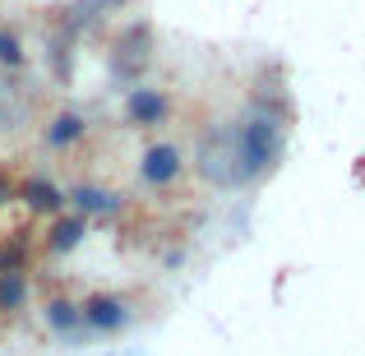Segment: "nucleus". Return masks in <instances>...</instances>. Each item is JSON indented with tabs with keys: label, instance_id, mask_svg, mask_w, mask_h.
Returning <instances> with one entry per match:
<instances>
[{
	"label": "nucleus",
	"instance_id": "f257e3e1",
	"mask_svg": "<svg viewBox=\"0 0 365 356\" xmlns=\"http://www.w3.org/2000/svg\"><path fill=\"white\" fill-rule=\"evenodd\" d=\"M282 111H287L282 93H250L241 116L232 121V180H236V190L259 185L264 176L277 171L282 139H287Z\"/></svg>",
	"mask_w": 365,
	"mask_h": 356
},
{
	"label": "nucleus",
	"instance_id": "f03ea898",
	"mask_svg": "<svg viewBox=\"0 0 365 356\" xmlns=\"http://www.w3.org/2000/svg\"><path fill=\"white\" fill-rule=\"evenodd\" d=\"M148 65H153V28L130 24L107 51V74H111L116 88H134V83H143V70H148Z\"/></svg>",
	"mask_w": 365,
	"mask_h": 356
},
{
	"label": "nucleus",
	"instance_id": "7ed1b4c3",
	"mask_svg": "<svg viewBox=\"0 0 365 356\" xmlns=\"http://www.w3.org/2000/svg\"><path fill=\"white\" fill-rule=\"evenodd\" d=\"M185 171H190V158H185V148H180L176 139H153L148 148L139 153V162H134V176H139V185L143 190H176L180 180H185Z\"/></svg>",
	"mask_w": 365,
	"mask_h": 356
},
{
	"label": "nucleus",
	"instance_id": "20e7f679",
	"mask_svg": "<svg viewBox=\"0 0 365 356\" xmlns=\"http://www.w3.org/2000/svg\"><path fill=\"white\" fill-rule=\"evenodd\" d=\"M120 116H125L130 130H158V125H167V116H171V98L158 83H134V88H125Z\"/></svg>",
	"mask_w": 365,
	"mask_h": 356
},
{
	"label": "nucleus",
	"instance_id": "39448f33",
	"mask_svg": "<svg viewBox=\"0 0 365 356\" xmlns=\"http://www.w3.org/2000/svg\"><path fill=\"white\" fill-rule=\"evenodd\" d=\"M79 305H83V324H88V333H98V338H116V333H125L130 320H134L130 301H125L120 292H93L88 301H79Z\"/></svg>",
	"mask_w": 365,
	"mask_h": 356
},
{
	"label": "nucleus",
	"instance_id": "423d86ee",
	"mask_svg": "<svg viewBox=\"0 0 365 356\" xmlns=\"http://www.w3.org/2000/svg\"><path fill=\"white\" fill-rule=\"evenodd\" d=\"M88 134H93V125H88V116H83L79 107H56L51 116H46V125H42V143L51 153L83 148V143H88Z\"/></svg>",
	"mask_w": 365,
	"mask_h": 356
},
{
	"label": "nucleus",
	"instance_id": "0eeeda50",
	"mask_svg": "<svg viewBox=\"0 0 365 356\" xmlns=\"http://www.w3.org/2000/svg\"><path fill=\"white\" fill-rule=\"evenodd\" d=\"M14 199L28 208L33 218H56V213H65V185H56L51 176H24V180H14Z\"/></svg>",
	"mask_w": 365,
	"mask_h": 356
},
{
	"label": "nucleus",
	"instance_id": "6e6552de",
	"mask_svg": "<svg viewBox=\"0 0 365 356\" xmlns=\"http://www.w3.org/2000/svg\"><path fill=\"white\" fill-rule=\"evenodd\" d=\"M65 208H74V213H83V218H116L120 208H125V199H120L111 185L79 180V185L65 190Z\"/></svg>",
	"mask_w": 365,
	"mask_h": 356
},
{
	"label": "nucleus",
	"instance_id": "1a4fd4ad",
	"mask_svg": "<svg viewBox=\"0 0 365 356\" xmlns=\"http://www.w3.org/2000/svg\"><path fill=\"white\" fill-rule=\"evenodd\" d=\"M125 5H130V0H70L65 9H56V14H61V19H56V28L70 33V37H83L88 28H98L111 9H125Z\"/></svg>",
	"mask_w": 365,
	"mask_h": 356
},
{
	"label": "nucleus",
	"instance_id": "9d476101",
	"mask_svg": "<svg viewBox=\"0 0 365 356\" xmlns=\"http://www.w3.org/2000/svg\"><path fill=\"white\" fill-rule=\"evenodd\" d=\"M83 240H88V218L74 213V208H65V213H56L51 223H46L42 245H46V255H74Z\"/></svg>",
	"mask_w": 365,
	"mask_h": 356
},
{
	"label": "nucleus",
	"instance_id": "9b49d317",
	"mask_svg": "<svg viewBox=\"0 0 365 356\" xmlns=\"http://www.w3.org/2000/svg\"><path fill=\"white\" fill-rule=\"evenodd\" d=\"M42 315H46V329L61 333V338H79V333H88V324H83V305L70 301V296H51Z\"/></svg>",
	"mask_w": 365,
	"mask_h": 356
},
{
	"label": "nucleus",
	"instance_id": "f8f14e48",
	"mask_svg": "<svg viewBox=\"0 0 365 356\" xmlns=\"http://www.w3.org/2000/svg\"><path fill=\"white\" fill-rule=\"evenodd\" d=\"M74 46H79V37L51 28V37H46V61H51V79L61 83V88L74 79Z\"/></svg>",
	"mask_w": 365,
	"mask_h": 356
},
{
	"label": "nucleus",
	"instance_id": "ddd939ff",
	"mask_svg": "<svg viewBox=\"0 0 365 356\" xmlns=\"http://www.w3.org/2000/svg\"><path fill=\"white\" fill-rule=\"evenodd\" d=\"M28 292H33L28 268H9V273H0V320H14V315L28 305Z\"/></svg>",
	"mask_w": 365,
	"mask_h": 356
},
{
	"label": "nucleus",
	"instance_id": "4468645a",
	"mask_svg": "<svg viewBox=\"0 0 365 356\" xmlns=\"http://www.w3.org/2000/svg\"><path fill=\"white\" fill-rule=\"evenodd\" d=\"M0 70L5 74L28 70V42H24V33L9 28V24H0Z\"/></svg>",
	"mask_w": 365,
	"mask_h": 356
},
{
	"label": "nucleus",
	"instance_id": "2eb2a0df",
	"mask_svg": "<svg viewBox=\"0 0 365 356\" xmlns=\"http://www.w3.org/2000/svg\"><path fill=\"white\" fill-rule=\"evenodd\" d=\"M28 264H33L28 232H14L9 240H0V273H9V268H28Z\"/></svg>",
	"mask_w": 365,
	"mask_h": 356
},
{
	"label": "nucleus",
	"instance_id": "dca6fc26",
	"mask_svg": "<svg viewBox=\"0 0 365 356\" xmlns=\"http://www.w3.org/2000/svg\"><path fill=\"white\" fill-rule=\"evenodd\" d=\"M14 204V180H9V171H0V208Z\"/></svg>",
	"mask_w": 365,
	"mask_h": 356
}]
</instances>
